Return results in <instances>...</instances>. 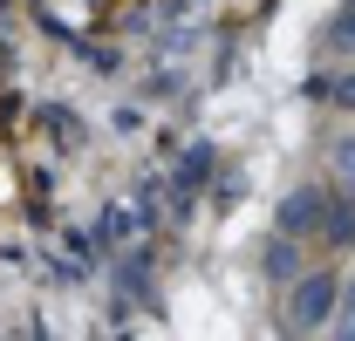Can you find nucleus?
<instances>
[{"label": "nucleus", "instance_id": "obj_5", "mask_svg": "<svg viewBox=\"0 0 355 341\" xmlns=\"http://www.w3.org/2000/svg\"><path fill=\"white\" fill-rule=\"evenodd\" d=\"M328 42H335V48H349V55H355V7H349V14H335V28H328Z\"/></svg>", "mask_w": 355, "mask_h": 341}, {"label": "nucleus", "instance_id": "obj_8", "mask_svg": "<svg viewBox=\"0 0 355 341\" xmlns=\"http://www.w3.org/2000/svg\"><path fill=\"white\" fill-rule=\"evenodd\" d=\"M342 341H355V294H349V314H342Z\"/></svg>", "mask_w": 355, "mask_h": 341}, {"label": "nucleus", "instance_id": "obj_2", "mask_svg": "<svg viewBox=\"0 0 355 341\" xmlns=\"http://www.w3.org/2000/svg\"><path fill=\"white\" fill-rule=\"evenodd\" d=\"M308 225H321V191H294V198L280 205V232L294 239V232H308Z\"/></svg>", "mask_w": 355, "mask_h": 341}, {"label": "nucleus", "instance_id": "obj_7", "mask_svg": "<svg viewBox=\"0 0 355 341\" xmlns=\"http://www.w3.org/2000/svg\"><path fill=\"white\" fill-rule=\"evenodd\" d=\"M335 157H342V170H349V177H355V137H349V143H342V150H335Z\"/></svg>", "mask_w": 355, "mask_h": 341}, {"label": "nucleus", "instance_id": "obj_1", "mask_svg": "<svg viewBox=\"0 0 355 341\" xmlns=\"http://www.w3.org/2000/svg\"><path fill=\"white\" fill-rule=\"evenodd\" d=\"M335 300H342V280H335V273H308V280L294 287V300H287V321H294V328H328Z\"/></svg>", "mask_w": 355, "mask_h": 341}, {"label": "nucleus", "instance_id": "obj_3", "mask_svg": "<svg viewBox=\"0 0 355 341\" xmlns=\"http://www.w3.org/2000/svg\"><path fill=\"white\" fill-rule=\"evenodd\" d=\"M321 239H328V246H349V239H355V198L321 205Z\"/></svg>", "mask_w": 355, "mask_h": 341}, {"label": "nucleus", "instance_id": "obj_4", "mask_svg": "<svg viewBox=\"0 0 355 341\" xmlns=\"http://www.w3.org/2000/svg\"><path fill=\"white\" fill-rule=\"evenodd\" d=\"M266 273H273V280H294V239H287V232L266 246Z\"/></svg>", "mask_w": 355, "mask_h": 341}, {"label": "nucleus", "instance_id": "obj_6", "mask_svg": "<svg viewBox=\"0 0 355 341\" xmlns=\"http://www.w3.org/2000/svg\"><path fill=\"white\" fill-rule=\"evenodd\" d=\"M328 89H335V103H349V110H355V76H342V82H328Z\"/></svg>", "mask_w": 355, "mask_h": 341}]
</instances>
